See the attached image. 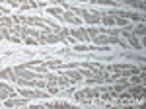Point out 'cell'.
<instances>
[{
  "label": "cell",
  "mask_w": 146,
  "mask_h": 109,
  "mask_svg": "<svg viewBox=\"0 0 146 109\" xmlns=\"http://www.w3.org/2000/svg\"><path fill=\"white\" fill-rule=\"evenodd\" d=\"M66 33L70 37H74L76 41H88V39H90L88 33H86V29H80V27H76V29H66Z\"/></svg>",
  "instance_id": "6da1fadb"
},
{
  "label": "cell",
  "mask_w": 146,
  "mask_h": 109,
  "mask_svg": "<svg viewBox=\"0 0 146 109\" xmlns=\"http://www.w3.org/2000/svg\"><path fill=\"white\" fill-rule=\"evenodd\" d=\"M20 94H22L23 98H27V99H33V98H47V96H49L47 92H41V90H20Z\"/></svg>",
  "instance_id": "7a4b0ae2"
},
{
  "label": "cell",
  "mask_w": 146,
  "mask_h": 109,
  "mask_svg": "<svg viewBox=\"0 0 146 109\" xmlns=\"http://www.w3.org/2000/svg\"><path fill=\"white\" fill-rule=\"evenodd\" d=\"M4 105H8V107H20V105H27V98H16V96H12V98L4 99Z\"/></svg>",
  "instance_id": "3957f363"
},
{
  "label": "cell",
  "mask_w": 146,
  "mask_h": 109,
  "mask_svg": "<svg viewBox=\"0 0 146 109\" xmlns=\"http://www.w3.org/2000/svg\"><path fill=\"white\" fill-rule=\"evenodd\" d=\"M62 20L68 22V23H72V25H78V27H80V23H82V20H80L74 12H62Z\"/></svg>",
  "instance_id": "277c9868"
},
{
  "label": "cell",
  "mask_w": 146,
  "mask_h": 109,
  "mask_svg": "<svg viewBox=\"0 0 146 109\" xmlns=\"http://www.w3.org/2000/svg\"><path fill=\"white\" fill-rule=\"evenodd\" d=\"M12 96H16V92H14L12 88H8L6 84H2V82H0V101L12 98Z\"/></svg>",
  "instance_id": "5b68a950"
},
{
  "label": "cell",
  "mask_w": 146,
  "mask_h": 109,
  "mask_svg": "<svg viewBox=\"0 0 146 109\" xmlns=\"http://www.w3.org/2000/svg\"><path fill=\"white\" fill-rule=\"evenodd\" d=\"M127 90H131V94H133V98H138V99H142L144 98V86L142 84H136V86H129Z\"/></svg>",
  "instance_id": "8992f818"
},
{
  "label": "cell",
  "mask_w": 146,
  "mask_h": 109,
  "mask_svg": "<svg viewBox=\"0 0 146 109\" xmlns=\"http://www.w3.org/2000/svg\"><path fill=\"white\" fill-rule=\"evenodd\" d=\"M66 76L70 78V82H78V80H82V72L80 70H72V68H66Z\"/></svg>",
  "instance_id": "52a82bcc"
},
{
  "label": "cell",
  "mask_w": 146,
  "mask_h": 109,
  "mask_svg": "<svg viewBox=\"0 0 146 109\" xmlns=\"http://www.w3.org/2000/svg\"><path fill=\"white\" fill-rule=\"evenodd\" d=\"M123 18L135 20V22H142V16H140V14H136V12H123Z\"/></svg>",
  "instance_id": "ba28073f"
},
{
  "label": "cell",
  "mask_w": 146,
  "mask_h": 109,
  "mask_svg": "<svg viewBox=\"0 0 146 109\" xmlns=\"http://www.w3.org/2000/svg\"><path fill=\"white\" fill-rule=\"evenodd\" d=\"M144 33H146L144 22H140V23H138V25H136V27H135V31H133V35H135V37H142Z\"/></svg>",
  "instance_id": "9c48e42d"
},
{
  "label": "cell",
  "mask_w": 146,
  "mask_h": 109,
  "mask_svg": "<svg viewBox=\"0 0 146 109\" xmlns=\"http://www.w3.org/2000/svg\"><path fill=\"white\" fill-rule=\"evenodd\" d=\"M101 22L105 23V25H109V27H111V25H115V18H113V16H109V14H101Z\"/></svg>",
  "instance_id": "30bf717a"
},
{
  "label": "cell",
  "mask_w": 146,
  "mask_h": 109,
  "mask_svg": "<svg viewBox=\"0 0 146 109\" xmlns=\"http://www.w3.org/2000/svg\"><path fill=\"white\" fill-rule=\"evenodd\" d=\"M125 4H131L133 8H138V10H144V0H127Z\"/></svg>",
  "instance_id": "8fae6325"
},
{
  "label": "cell",
  "mask_w": 146,
  "mask_h": 109,
  "mask_svg": "<svg viewBox=\"0 0 146 109\" xmlns=\"http://www.w3.org/2000/svg\"><path fill=\"white\" fill-rule=\"evenodd\" d=\"M47 12H49L51 16L58 18V20H62V10H60V8H47Z\"/></svg>",
  "instance_id": "7c38bea8"
},
{
  "label": "cell",
  "mask_w": 146,
  "mask_h": 109,
  "mask_svg": "<svg viewBox=\"0 0 146 109\" xmlns=\"http://www.w3.org/2000/svg\"><path fill=\"white\" fill-rule=\"evenodd\" d=\"M127 39H129V43L133 45V47H135V49H140V41H138V39H136L135 35H129V37H127Z\"/></svg>",
  "instance_id": "4fadbf2b"
},
{
  "label": "cell",
  "mask_w": 146,
  "mask_h": 109,
  "mask_svg": "<svg viewBox=\"0 0 146 109\" xmlns=\"http://www.w3.org/2000/svg\"><path fill=\"white\" fill-rule=\"evenodd\" d=\"M2 2H8V4L14 6V8H20V4H22V0H2Z\"/></svg>",
  "instance_id": "5bb4252c"
},
{
  "label": "cell",
  "mask_w": 146,
  "mask_h": 109,
  "mask_svg": "<svg viewBox=\"0 0 146 109\" xmlns=\"http://www.w3.org/2000/svg\"><path fill=\"white\" fill-rule=\"evenodd\" d=\"M55 4H64V0H53Z\"/></svg>",
  "instance_id": "9a60e30c"
},
{
  "label": "cell",
  "mask_w": 146,
  "mask_h": 109,
  "mask_svg": "<svg viewBox=\"0 0 146 109\" xmlns=\"http://www.w3.org/2000/svg\"><path fill=\"white\" fill-rule=\"evenodd\" d=\"M0 2H2V0H0Z\"/></svg>",
  "instance_id": "2e32d148"
}]
</instances>
